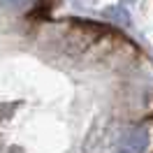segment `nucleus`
Listing matches in <instances>:
<instances>
[{"mask_svg": "<svg viewBox=\"0 0 153 153\" xmlns=\"http://www.w3.org/2000/svg\"><path fill=\"white\" fill-rule=\"evenodd\" d=\"M7 5H10L12 10H23V7H28V2L30 0H5Z\"/></svg>", "mask_w": 153, "mask_h": 153, "instance_id": "f257e3e1", "label": "nucleus"}]
</instances>
